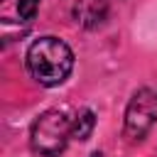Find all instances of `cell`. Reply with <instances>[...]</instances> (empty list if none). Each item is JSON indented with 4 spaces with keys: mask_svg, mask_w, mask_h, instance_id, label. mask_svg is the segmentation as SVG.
<instances>
[{
    "mask_svg": "<svg viewBox=\"0 0 157 157\" xmlns=\"http://www.w3.org/2000/svg\"><path fill=\"white\" fill-rule=\"evenodd\" d=\"M96 128V115L93 110H81L74 120H71V137L74 140H88L91 132Z\"/></svg>",
    "mask_w": 157,
    "mask_h": 157,
    "instance_id": "obj_5",
    "label": "cell"
},
{
    "mask_svg": "<svg viewBox=\"0 0 157 157\" xmlns=\"http://www.w3.org/2000/svg\"><path fill=\"white\" fill-rule=\"evenodd\" d=\"M71 15L81 27L96 29L108 20V2L105 0H76L71 7Z\"/></svg>",
    "mask_w": 157,
    "mask_h": 157,
    "instance_id": "obj_4",
    "label": "cell"
},
{
    "mask_svg": "<svg viewBox=\"0 0 157 157\" xmlns=\"http://www.w3.org/2000/svg\"><path fill=\"white\" fill-rule=\"evenodd\" d=\"M37 10H39V0H20V2H17V15H20V22L29 25V22L34 20Z\"/></svg>",
    "mask_w": 157,
    "mask_h": 157,
    "instance_id": "obj_6",
    "label": "cell"
},
{
    "mask_svg": "<svg viewBox=\"0 0 157 157\" xmlns=\"http://www.w3.org/2000/svg\"><path fill=\"white\" fill-rule=\"evenodd\" d=\"M71 140V120L61 110H47L32 123L29 145L42 157H59Z\"/></svg>",
    "mask_w": 157,
    "mask_h": 157,
    "instance_id": "obj_2",
    "label": "cell"
},
{
    "mask_svg": "<svg viewBox=\"0 0 157 157\" xmlns=\"http://www.w3.org/2000/svg\"><path fill=\"white\" fill-rule=\"evenodd\" d=\"M27 71L42 86H59L74 69V52L59 37H39L27 49Z\"/></svg>",
    "mask_w": 157,
    "mask_h": 157,
    "instance_id": "obj_1",
    "label": "cell"
},
{
    "mask_svg": "<svg viewBox=\"0 0 157 157\" xmlns=\"http://www.w3.org/2000/svg\"><path fill=\"white\" fill-rule=\"evenodd\" d=\"M91 157H103V155H101V152H93V155H91Z\"/></svg>",
    "mask_w": 157,
    "mask_h": 157,
    "instance_id": "obj_7",
    "label": "cell"
},
{
    "mask_svg": "<svg viewBox=\"0 0 157 157\" xmlns=\"http://www.w3.org/2000/svg\"><path fill=\"white\" fill-rule=\"evenodd\" d=\"M157 120V93L152 88H137L125 108V137L137 142L142 140Z\"/></svg>",
    "mask_w": 157,
    "mask_h": 157,
    "instance_id": "obj_3",
    "label": "cell"
}]
</instances>
